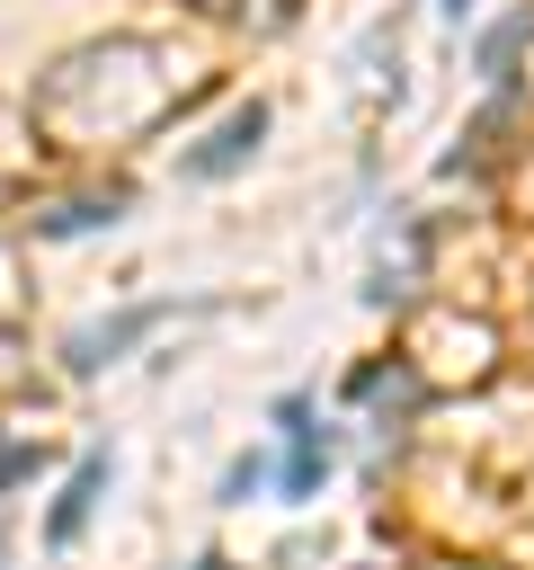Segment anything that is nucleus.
<instances>
[{
	"label": "nucleus",
	"mask_w": 534,
	"mask_h": 570,
	"mask_svg": "<svg viewBox=\"0 0 534 570\" xmlns=\"http://www.w3.org/2000/svg\"><path fill=\"white\" fill-rule=\"evenodd\" d=\"M525 36H534V9H516V18H507V27L490 36V45H481V71H507V53H516Z\"/></svg>",
	"instance_id": "5"
},
{
	"label": "nucleus",
	"mask_w": 534,
	"mask_h": 570,
	"mask_svg": "<svg viewBox=\"0 0 534 570\" xmlns=\"http://www.w3.org/2000/svg\"><path fill=\"white\" fill-rule=\"evenodd\" d=\"M196 570H222V561H196Z\"/></svg>",
	"instance_id": "8"
},
{
	"label": "nucleus",
	"mask_w": 534,
	"mask_h": 570,
	"mask_svg": "<svg viewBox=\"0 0 534 570\" xmlns=\"http://www.w3.org/2000/svg\"><path fill=\"white\" fill-rule=\"evenodd\" d=\"M160 321H169V303H134V312H116V321L80 330V338H71V374H98L116 347H134V338H142V330H160Z\"/></svg>",
	"instance_id": "3"
},
{
	"label": "nucleus",
	"mask_w": 534,
	"mask_h": 570,
	"mask_svg": "<svg viewBox=\"0 0 534 570\" xmlns=\"http://www.w3.org/2000/svg\"><path fill=\"white\" fill-rule=\"evenodd\" d=\"M107 454H80V472L62 481V499H53V517H44V543H80V525H89V508H98V490H107Z\"/></svg>",
	"instance_id": "4"
},
{
	"label": "nucleus",
	"mask_w": 534,
	"mask_h": 570,
	"mask_svg": "<svg viewBox=\"0 0 534 570\" xmlns=\"http://www.w3.org/2000/svg\"><path fill=\"white\" fill-rule=\"evenodd\" d=\"M258 134H267V107H231V116L205 134V151H187L178 169H187V178H231V169L258 151Z\"/></svg>",
	"instance_id": "2"
},
{
	"label": "nucleus",
	"mask_w": 534,
	"mask_h": 570,
	"mask_svg": "<svg viewBox=\"0 0 534 570\" xmlns=\"http://www.w3.org/2000/svg\"><path fill=\"white\" fill-rule=\"evenodd\" d=\"M258 481H267V463H258V454H240V463H231V472H222V499H249V490H258Z\"/></svg>",
	"instance_id": "6"
},
{
	"label": "nucleus",
	"mask_w": 534,
	"mask_h": 570,
	"mask_svg": "<svg viewBox=\"0 0 534 570\" xmlns=\"http://www.w3.org/2000/svg\"><path fill=\"white\" fill-rule=\"evenodd\" d=\"M276 428H285V472H276V490H285V499H312L320 472H329V428H312V401H303V392L276 401Z\"/></svg>",
	"instance_id": "1"
},
{
	"label": "nucleus",
	"mask_w": 534,
	"mask_h": 570,
	"mask_svg": "<svg viewBox=\"0 0 534 570\" xmlns=\"http://www.w3.org/2000/svg\"><path fill=\"white\" fill-rule=\"evenodd\" d=\"M463 9H472V0H445V18H463Z\"/></svg>",
	"instance_id": "7"
}]
</instances>
